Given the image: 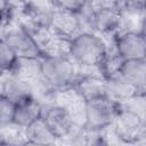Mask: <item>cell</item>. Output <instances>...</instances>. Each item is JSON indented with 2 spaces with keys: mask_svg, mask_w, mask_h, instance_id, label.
<instances>
[{
  "mask_svg": "<svg viewBox=\"0 0 146 146\" xmlns=\"http://www.w3.org/2000/svg\"><path fill=\"white\" fill-rule=\"evenodd\" d=\"M107 49V42L100 34L81 32L71 40L70 57L76 65H99Z\"/></svg>",
  "mask_w": 146,
  "mask_h": 146,
  "instance_id": "6da1fadb",
  "label": "cell"
},
{
  "mask_svg": "<svg viewBox=\"0 0 146 146\" xmlns=\"http://www.w3.org/2000/svg\"><path fill=\"white\" fill-rule=\"evenodd\" d=\"M108 130L114 144L144 145L146 143V120L120 107Z\"/></svg>",
  "mask_w": 146,
  "mask_h": 146,
  "instance_id": "7a4b0ae2",
  "label": "cell"
},
{
  "mask_svg": "<svg viewBox=\"0 0 146 146\" xmlns=\"http://www.w3.org/2000/svg\"><path fill=\"white\" fill-rule=\"evenodd\" d=\"M41 74L56 91H59L72 86L76 75V64L68 56H44Z\"/></svg>",
  "mask_w": 146,
  "mask_h": 146,
  "instance_id": "3957f363",
  "label": "cell"
},
{
  "mask_svg": "<svg viewBox=\"0 0 146 146\" xmlns=\"http://www.w3.org/2000/svg\"><path fill=\"white\" fill-rule=\"evenodd\" d=\"M41 119L57 137L58 143H67L74 132L80 128V125H76L73 122L68 111L54 100L42 103Z\"/></svg>",
  "mask_w": 146,
  "mask_h": 146,
  "instance_id": "277c9868",
  "label": "cell"
},
{
  "mask_svg": "<svg viewBox=\"0 0 146 146\" xmlns=\"http://www.w3.org/2000/svg\"><path fill=\"white\" fill-rule=\"evenodd\" d=\"M119 112V104L105 95L84 100V125L92 129H105L111 125Z\"/></svg>",
  "mask_w": 146,
  "mask_h": 146,
  "instance_id": "5b68a950",
  "label": "cell"
},
{
  "mask_svg": "<svg viewBox=\"0 0 146 146\" xmlns=\"http://www.w3.org/2000/svg\"><path fill=\"white\" fill-rule=\"evenodd\" d=\"M6 42L11 47L17 56H38L42 57L31 33L18 23L8 24L0 33Z\"/></svg>",
  "mask_w": 146,
  "mask_h": 146,
  "instance_id": "8992f818",
  "label": "cell"
},
{
  "mask_svg": "<svg viewBox=\"0 0 146 146\" xmlns=\"http://www.w3.org/2000/svg\"><path fill=\"white\" fill-rule=\"evenodd\" d=\"M114 48L123 59H141L146 56L144 32H125L115 34Z\"/></svg>",
  "mask_w": 146,
  "mask_h": 146,
  "instance_id": "52a82bcc",
  "label": "cell"
},
{
  "mask_svg": "<svg viewBox=\"0 0 146 146\" xmlns=\"http://www.w3.org/2000/svg\"><path fill=\"white\" fill-rule=\"evenodd\" d=\"M0 92L11 99L15 104H19L34 97L32 82L10 72L2 74Z\"/></svg>",
  "mask_w": 146,
  "mask_h": 146,
  "instance_id": "ba28073f",
  "label": "cell"
},
{
  "mask_svg": "<svg viewBox=\"0 0 146 146\" xmlns=\"http://www.w3.org/2000/svg\"><path fill=\"white\" fill-rule=\"evenodd\" d=\"M49 27L56 34L71 40L82 32V27L75 13L56 8L52 11Z\"/></svg>",
  "mask_w": 146,
  "mask_h": 146,
  "instance_id": "9c48e42d",
  "label": "cell"
},
{
  "mask_svg": "<svg viewBox=\"0 0 146 146\" xmlns=\"http://www.w3.org/2000/svg\"><path fill=\"white\" fill-rule=\"evenodd\" d=\"M136 92L139 91L119 73L106 76L104 80V95L117 104L122 103Z\"/></svg>",
  "mask_w": 146,
  "mask_h": 146,
  "instance_id": "30bf717a",
  "label": "cell"
},
{
  "mask_svg": "<svg viewBox=\"0 0 146 146\" xmlns=\"http://www.w3.org/2000/svg\"><path fill=\"white\" fill-rule=\"evenodd\" d=\"M119 74L130 82L138 91H145L146 88V60L141 59H124Z\"/></svg>",
  "mask_w": 146,
  "mask_h": 146,
  "instance_id": "8fae6325",
  "label": "cell"
},
{
  "mask_svg": "<svg viewBox=\"0 0 146 146\" xmlns=\"http://www.w3.org/2000/svg\"><path fill=\"white\" fill-rule=\"evenodd\" d=\"M122 11L119 8H104L95 10L94 32L100 35L115 34L120 24Z\"/></svg>",
  "mask_w": 146,
  "mask_h": 146,
  "instance_id": "7c38bea8",
  "label": "cell"
},
{
  "mask_svg": "<svg viewBox=\"0 0 146 146\" xmlns=\"http://www.w3.org/2000/svg\"><path fill=\"white\" fill-rule=\"evenodd\" d=\"M41 112L42 103L34 97L30 98L25 102L16 104L13 123L22 129H25L41 117Z\"/></svg>",
  "mask_w": 146,
  "mask_h": 146,
  "instance_id": "4fadbf2b",
  "label": "cell"
},
{
  "mask_svg": "<svg viewBox=\"0 0 146 146\" xmlns=\"http://www.w3.org/2000/svg\"><path fill=\"white\" fill-rule=\"evenodd\" d=\"M10 73H14L27 81H34L42 75V57L17 56Z\"/></svg>",
  "mask_w": 146,
  "mask_h": 146,
  "instance_id": "5bb4252c",
  "label": "cell"
},
{
  "mask_svg": "<svg viewBox=\"0 0 146 146\" xmlns=\"http://www.w3.org/2000/svg\"><path fill=\"white\" fill-rule=\"evenodd\" d=\"M25 137L27 144L31 145H55L58 143L57 137L41 117L25 128Z\"/></svg>",
  "mask_w": 146,
  "mask_h": 146,
  "instance_id": "9a60e30c",
  "label": "cell"
},
{
  "mask_svg": "<svg viewBox=\"0 0 146 146\" xmlns=\"http://www.w3.org/2000/svg\"><path fill=\"white\" fill-rule=\"evenodd\" d=\"M145 102H146L145 100V91H139V92H136L135 95L130 96L122 103H120L119 107L123 111L136 114L141 119H145V110H146Z\"/></svg>",
  "mask_w": 146,
  "mask_h": 146,
  "instance_id": "2e32d148",
  "label": "cell"
},
{
  "mask_svg": "<svg viewBox=\"0 0 146 146\" xmlns=\"http://www.w3.org/2000/svg\"><path fill=\"white\" fill-rule=\"evenodd\" d=\"M17 55L6 40L0 36V73H8L14 66Z\"/></svg>",
  "mask_w": 146,
  "mask_h": 146,
  "instance_id": "e0dca14e",
  "label": "cell"
},
{
  "mask_svg": "<svg viewBox=\"0 0 146 146\" xmlns=\"http://www.w3.org/2000/svg\"><path fill=\"white\" fill-rule=\"evenodd\" d=\"M16 104L0 92V127L9 125L13 123Z\"/></svg>",
  "mask_w": 146,
  "mask_h": 146,
  "instance_id": "ac0fdd59",
  "label": "cell"
},
{
  "mask_svg": "<svg viewBox=\"0 0 146 146\" xmlns=\"http://www.w3.org/2000/svg\"><path fill=\"white\" fill-rule=\"evenodd\" d=\"M51 1L56 9H62L72 13H76L87 2V0H51Z\"/></svg>",
  "mask_w": 146,
  "mask_h": 146,
  "instance_id": "d6986e66",
  "label": "cell"
},
{
  "mask_svg": "<svg viewBox=\"0 0 146 146\" xmlns=\"http://www.w3.org/2000/svg\"><path fill=\"white\" fill-rule=\"evenodd\" d=\"M88 3L94 10L104 9V8H119L120 9L121 0H88Z\"/></svg>",
  "mask_w": 146,
  "mask_h": 146,
  "instance_id": "ffe728a7",
  "label": "cell"
},
{
  "mask_svg": "<svg viewBox=\"0 0 146 146\" xmlns=\"http://www.w3.org/2000/svg\"><path fill=\"white\" fill-rule=\"evenodd\" d=\"M10 23H11V19H10L8 10L7 11H0V33Z\"/></svg>",
  "mask_w": 146,
  "mask_h": 146,
  "instance_id": "44dd1931",
  "label": "cell"
},
{
  "mask_svg": "<svg viewBox=\"0 0 146 146\" xmlns=\"http://www.w3.org/2000/svg\"><path fill=\"white\" fill-rule=\"evenodd\" d=\"M8 10V0H0V11Z\"/></svg>",
  "mask_w": 146,
  "mask_h": 146,
  "instance_id": "7402d4cb",
  "label": "cell"
},
{
  "mask_svg": "<svg viewBox=\"0 0 146 146\" xmlns=\"http://www.w3.org/2000/svg\"><path fill=\"white\" fill-rule=\"evenodd\" d=\"M1 79H2V73H0V82H1Z\"/></svg>",
  "mask_w": 146,
  "mask_h": 146,
  "instance_id": "603a6c76",
  "label": "cell"
}]
</instances>
